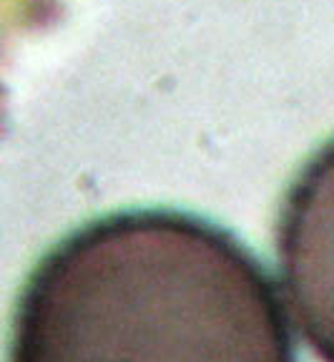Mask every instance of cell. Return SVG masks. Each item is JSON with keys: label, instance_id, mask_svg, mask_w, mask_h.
Here are the masks:
<instances>
[{"label": "cell", "instance_id": "cell-2", "mask_svg": "<svg viewBox=\"0 0 334 362\" xmlns=\"http://www.w3.org/2000/svg\"><path fill=\"white\" fill-rule=\"evenodd\" d=\"M277 255L306 345L322 362H334V139L306 161L284 197Z\"/></svg>", "mask_w": 334, "mask_h": 362}, {"label": "cell", "instance_id": "cell-1", "mask_svg": "<svg viewBox=\"0 0 334 362\" xmlns=\"http://www.w3.org/2000/svg\"><path fill=\"white\" fill-rule=\"evenodd\" d=\"M11 362H297L274 284L227 229L169 209L108 214L25 279Z\"/></svg>", "mask_w": 334, "mask_h": 362}]
</instances>
